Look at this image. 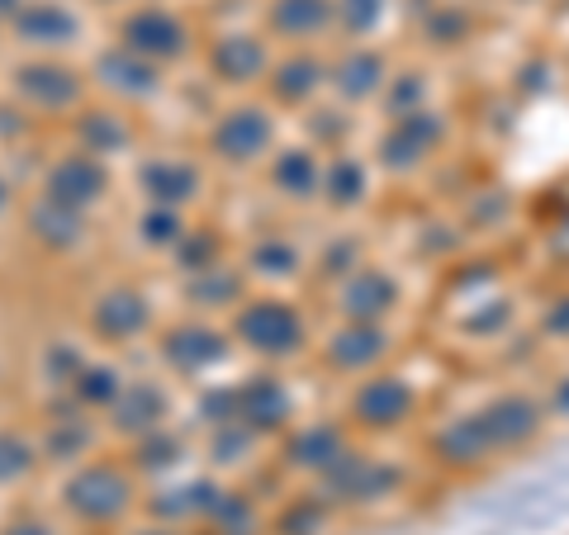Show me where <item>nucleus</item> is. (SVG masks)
I'll return each mask as SVG.
<instances>
[{
    "instance_id": "0eeeda50",
    "label": "nucleus",
    "mask_w": 569,
    "mask_h": 535,
    "mask_svg": "<svg viewBox=\"0 0 569 535\" xmlns=\"http://www.w3.org/2000/svg\"><path fill=\"white\" fill-rule=\"evenodd\" d=\"M257 62H261V52H257V43H247V39H228L219 48V67L228 71V77H247Z\"/></svg>"
},
{
    "instance_id": "f257e3e1",
    "label": "nucleus",
    "mask_w": 569,
    "mask_h": 535,
    "mask_svg": "<svg viewBox=\"0 0 569 535\" xmlns=\"http://www.w3.org/2000/svg\"><path fill=\"white\" fill-rule=\"evenodd\" d=\"M123 33H129V48H142V52H176L181 48V24H176L167 10H138L133 20L123 24Z\"/></svg>"
},
{
    "instance_id": "39448f33",
    "label": "nucleus",
    "mask_w": 569,
    "mask_h": 535,
    "mask_svg": "<svg viewBox=\"0 0 569 535\" xmlns=\"http://www.w3.org/2000/svg\"><path fill=\"white\" fill-rule=\"evenodd\" d=\"M52 194H58V200H91V194H100V171L71 162L52 175Z\"/></svg>"
},
{
    "instance_id": "f03ea898",
    "label": "nucleus",
    "mask_w": 569,
    "mask_h": 535,
    "mask_svg": "<svg viewBox=\"0 0 569 535\" xmlns=\"http://www.w3.org/2000/svg\"><path fill=\"white\" fill-rule=\"evenodd\" d=\"M295 317L284 313V309H276V303H261V309H252L242 317V336H252L257 346H266V351H280V346H295Z\"/></svg>"
},
{
    "instance_id": "6e6552de",
    "label": "nucleus",
    "mask_w": 569,
    "mask_h": 535,
    "mask_svg": "<svg viewBox=\"0 0 569 535\" xmlns=\"http://www.w3.org/2000/svg\"><path fill=\"white\" fill-rule=\"evenodd\" d=\"M148 181H152V185H162L157 194H186V185H190V171H152Z\"/></svg>"
},
{
    "instance_id": "423d86ee",
    "label": "nucleus",
    "mask_w": 569,
    "mask_h": 535,
    "mask_svg": "<svg viewBox=\"0 0 569 535\" xmlns=\"http://www.w3.org/2000/svg\"><path fill=\"white\" fill-rule=\"evenodd\" d=\"M323 14H328L323 0H280L276 24L280 29H313V24H323Z\"/></svg>"
},
{
    "instance_id": "20e7f679",
    "label": "nucleus",
    "mask_w": 569,
    "mask_h": 535,
    "mask_svg": "<svg viewBox=\"0 0 569 535\" xmlns=\"http://www.w3.org/2000/svg\"><path fill=\"white\" fill-rule=\"evenodd\" d=\"M261 142H266V123L257 114H247V110H238L233 119H228V129L219 133V148L228 157H247L252 148H261Z\"/></svg>"
},
{
    "instance_id": "7ed1b4c3",
    "label": "nucleus",
    "mask_w": 569,
    "mask_h": 535,
    "mask_svg": "<svg viewBox=\"0 0 569 535\" xmlns=\"http://www.w3.org/2000/svg\"><path fill=\"white\" fill-rule=\"evenodd\" d=\"M20 29L29 33V39L52 43V39H67V33L77 29V20H71L67 10H58V6H48V0H39V6H29V10L20 14Z\"/></svg>"
}]
</instances>
